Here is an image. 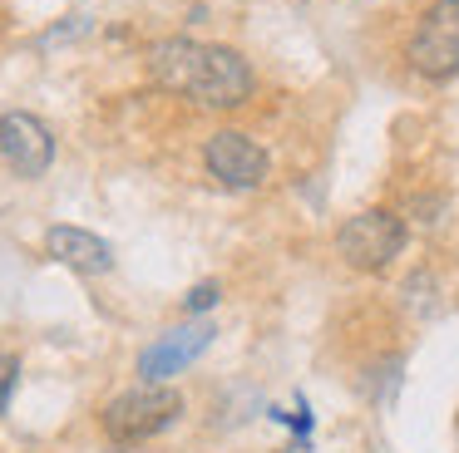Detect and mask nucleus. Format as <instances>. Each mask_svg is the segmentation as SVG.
Instances as JSON below:
<instances>
[{"instance_id": "1", "label": "nucleus", "mask_w": 459, "mask_h": 453, "mask_svg": "<svg viewBox=\"0 0 459 453\" xmlns=\"http://www.w3.org/2000/svg\"><path fill=\"white\" fill-rule=\"evenodd\" d=\"M153 84L169 89V94H183L203 108H238L252 98L257 89V74L252 64L228 45H203V39H183V35H169V39H153L149 55Z\"/></svg>"}, {"instance_id": "2", "label": "nucleus", "mask_w": 459, "mask_h": 453, "mask_svg": "<svg viewBox=\"0 0 459 453\" xmlns=\"http://www.w3.org/2000/svg\"><path fill=\"white\" fill-rule=\"evenodd\" d=\"M183 414V394L173 384H139V389H124L104 404V433L119 449H139V443L159 439L163 429H173Z\"/></svg>"}, {"instance_id": "3", "label": "nucleus", "mask_w": 459, "mask_h": 453, "mask_svg": "<svg viewBox=\"0 0 459 453\" xmlns=\"http://www.w3.org/2000/svg\"><path fill=\"white\" fill-rule=\"evenodd\" d=\"M405 242H410V226L400 222L395 212H385V207L356 212L336 232L341 256H346L356 271H385V266H395V256L405 252Z\"/></svg>"}, {"instance_id": "4", "label": "nucleus", "mask_w": 459, "mask_h": 453, "mask_svg": "<svg viewBox=\"0 0 459 453\" xmlns=\"http://www.w3.org/2000/svg\"><path fill=\"white\" fill-rule=\"evenodd\" d=\"M410 64L439 84L459 74V0H435L420 15V30L410 39Z\"/></svg>"}, {"instance_id": "5", "label": "nucleus", "mask_w": 459, "mask_h": 453, "mask_svg": "<svg viewBox=\"0 0 459 453\" xmlns=\"http://www.w3.org/2000/svg\"><path fill=\"white\" fill-rule=\"evenodd\" d=\"M203 163H208V173L218 177L222 187H232V192H247V187L267 183V153H262L247 133H238V128H218V133L208 138V148H203Z\"/></svg>"}, {"instance_id": "6", "label": "nucleus", "mask_w": 459, "mask_h": 453, "mask_svg": "<svg viewBox=\"0 0 459 453\" xmlns=\"http://www.w3.org/2000/svg\"><path fill=\"white\" fill-rule=\"evenodd\" d=\"M0 158L21 177H45L55 163V133L25 108L0 114Z\"/></svg>"}, {"instance_id": "7", "label": "nucleus", "mask_w": 459, "mask_h": 453, "mask_svg": "<svg viewBox=\"0 0 459 453\" xmlns=\"http://www.w3.org/2000/svg\"><path fill=\"white\" fill-rule=\"evenodd\" d=\"M212 340H218V325H212V321H188V325H178V330L159 335V340H153L149 350L139 355L143 384H163L169 374L188 370V364L198 360V355L208 350Z\"/></svg>"}, {"instance_id": "8", "label": "nucleus", "mask_w": 459, "mask_h": 453, "mask_svg": "<svg viewBox=\"0 0 459 453\" xmlns=\"http://www.w3.org/2000/svg\"><path fill=\"white\" fill-rule=\"evenodd\" d=\"M45 252L80 276H104L114 266V246L104 242V236L84 232V226H65V222L45 232Z\"/></svg>"}, {"instance_id": "9", "label": "nucleus", "mask_w": 459, "mask_h": 453, "mask_svg": "<svg viewBox=\"0 0 459 453\" xmlns=\"http://www.w3.org/2000/svg\"><path fill=\"white\" fill-rule=\"evenodd\" d=\"M218 301H222V286H218V281H198L188 295H183V311H188V315H203V311H212Z\"/></svg>"}, {"instance_id": "10", "label": "nucleus", "mask_w": 459, "mask_h": 453, "mask_svg": "<svg viewBox=\"0 0 459 453\" xmlns=\"http://www.w3.org/2000/svg\"><path fill=\"white\" fill-rule=\"evenodd\" d=\"M15 384H21V360H15L11 350H0V414L11 409V399H15Z\"/></svg>"}]
</instances>
